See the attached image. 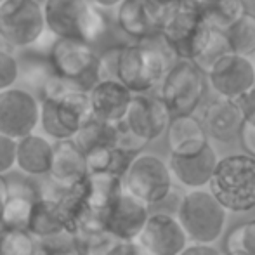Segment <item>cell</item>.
<instances>
[{
	"label": "cell",
	"mask_w": 255,
	"mask_h": 255,
	"mask_svg": "<svg viewBox=\"0 0 255 255\" xmlns=\"http://www.w3.org/2000/svg\"><path fill=\"white\" fill-rule=\"evenodd\" d=\"M240 137H242L243 148L247 149V154L255 158V127L243 122V127L240 130Z\"/></svg>",
	"instance_id": "74e56055"
},
{
	"label": "cell",
	"mask_w": 255,
	"mask_h": 255,
	"mask_svg": "<svg viewBox=\"0 0 255 255\" xmlns=\"http://www.w3.org/2000/svg\"><path fill=\"white\" fill-rule=\"evenodd\" d=\"M217 161L219 158L214 148L207 144L202 151L195 154H186V156L170 154L167 167L172 179L188 188V191H193V189H205V186H208Z\"/></svg>",
	"instance_id": "2e32d148"
},
{
	"label": "cell",
	"mask_w": 255,
	"mask_h": 255,
	"mask_svg": "<svg viewBox=\"0 0 255 255\" xmlns=\"http://www.w3.org/2000/svg\"><path fill=\"white\" fill-rule=\"evenodd\" d=\"M99 56L85 42L56 38L49 47L51 73L59 80L89 92L99 82Z\"/></svg>",
	"instance_id": "8992f818"
},
{
	"label": "cell",
	"mask_w": 255,
	"mask_h": 255,
	"mask_svg": "<svg viewBox=\"0 0 255 255\" xmlns=\"http://www.w3.org/2000/svg\"><path fill=\"white\" fill-rule=\"evenodd\" d=\"M7 195V179L0 177V229H2V221H3V202H5Z\"/></svg>",
	"instance_id": "60d3db41"
},
{
	"label": "cell",
	"mask_w": 255,
	"mask_h": 255,
	"mask_svg": "<svg viewBox=\"0 0 255 255\" xmlns=\"http://www.w3.org/2000/svg\"><path fill=\"white\" fill-rule=\"evenodd\" d=\"M254 66H255V64H254Z\"/></svg>",
	"instance_id": "f6af8a7d"
},
{
	"label": "cell",
	"mask_w": 255,
	"mask_h": 255,
	"mask_svg": "<svg viewBox=\"0 0 255 255\" xmlns=\"http://www.w3.org/2000/svg\"><path fill=\"white\" fill-rule=\"evenodd\" d=\"M179 255H222L214 245H198V243H189Z\"/></svg>",
	"instance_id": "f35d334b"
},
{
	"label": "cell",
	"mask_w": 255,
	"mask_h": 255,
	"mask_svg": "<svg viewBox=\"0 0 255 255\" xmlns=\"http://www.w3.org/2000/svg\"><path fill=\"white\" fill-rule=\"evenodd\" d=\"M89 2L101 10V9H115V7L120 5L124 0H89Z\"/></svg>",
	"instance_id": "ab89813d"
},
{
	"label": "cell",
	"mask_w": 255,
	"mask_h": 255,
	"mask_svg": "<svg viewBox=\"0 0 255 255\" xmlns=\"http://www.w3.org/2000/svg\"><path fill=\"white\" fill-rule=\"evenodd\" d=\"M202 125L205 132L215 141L231 142L238 137L243 127L242 111L231 99L217 98L205 106Z\"/></svg>",
	"instance_id": "d6986e66"
},
{
	"label": "cell",
	"mask_w": 255,
	"mask_h": 255,
	"mask_svg": "<svg viewBox=\"0 0 255 255\" xmlns=\"http://www.w3.org/2000/svg\"><path fill=\"white\" fill-rule=\"evenodd\" d=\"M40 120V101L19 87L0 92V134L14 141L35 134Z\"/></svg>",
	"instance_id": "8fae6325"
},
{
	"label": "cell",
	"mask_w": 255,
	"mask_h": 255,
	"mask_svg": "<svg viewBox=\"0 0 255 255\" xmlns=\"http://www.w3.org/2000/svg\"><path fill=\"white\" fill-rule=\"evenodd\" d=\"M117 24L127 37L135 42L158 33L146 10L144 0H124L117 7Z\"/></svg>",
	"instance_id": "cb8c5ba5"
},
{
	"label": "cell",
	"mask_w": 255,
	"mask_h": 255,
	"mask_svg": "<svg viewBox=\"0 0 255 255\" xmlns=\"http://www.w3.org/2000/svg\"><path fill=\"white\" fill-rule=\"evenodd\" d=\"M222 255H245V254H222Z\"/></svg>",
	"instance_id": "ee69618b"
},
{
	"label": "cell",
	"mask_w": 255,
	"mask_h": 255,
	"mask_svg": "<svg viewBox=\"0 0 255 255\" xmlns=\"http://www.w3.org/2000/svg\"><path fill=\"white\" fill-rule=\"evenodd\" d=\"M172 184L174 179L167 163L153 153H139L122 177L124 191L149 208L168 198Z\"/></svg>",
	"instance_id": "52a82bcc"
},
{
	"label": "cell",
	"mask_w": 255,
	"mask_h": 255,
	"mask_svg": "<svg viewBox=\"0 0 255 255\" xmlns=\"http://www.w3.org/2000/svg\"><path fill=\"white\" fill-rule=\"evenodd\" d=\"M82 153L89 154L96 149L103 148H117L118 141V124H108V122L98 120V118L91 117L80 130L75 134L71 139Z\"/></svg>",
	"instance_id": "d4e9b609"
},
{
	"label": "cell",
	"mask_w": 255,
	"mask_h": 255,
	"mask_svg": "<svg viewBox=\"0 0 255 255\" xmlns=\"http://www.w3.org/2000/svg\"><path fill=\"white\" fill-rule=\"evenodd\" d=\"M207 91L205 75L191 61H175L161 80L160 99L170 117L193 115Z\"/></svg>",
	"instance_id": "ba28073f"
},
{
	"label": "cell",
	"mask_w": 255,
	"mask_h": 255,
	"mask_svg": "<svg viewBox=\"0 0 255 255\" xmlns=\"http://www.w3.org/2000/svg\"><path fill=\"white\" fill-rule=\"evenodd\" d=\"M149 217V207L122 193L101 212L103 231L118 242H135Z\"/></svg>",
	"instance_id": "7c38bea8"
},
{
	"label": "cell",
	"mask_w": 255,
	"mask_h": 255,
	"mask_svg": "<svg viewBox=\"0 0 255 255\" xmlns=\"http://www.w3.org/2000/svg\"><path fill=\"white\" fill-rule=\"evenodd\" d=\"M144 5L154 28L160 31L181 10L184 2L182 0H144Z\"/></svg>",
	"instance_id": "1f68e13d"
},
{
	"label": "cell",
	"mask_w": 255,
	"mask_h": 255,
	"mask_svg": "<svg viewBox=\"0 0 255 255\" xmlns=\"http://www.w3.org/2000/svg\"><path fill=\"white\" fill-rule=\"evenodd\" d=\"M45 245H47V255H82L80 247L68 235H63L54 240H47Z\"/></svg>",
	"instance_id": "e575fe53"
},
{
	"label": "cell",
	"mask_w": 255,
	"mask_h": 255,
	"mask_svg": "<svg viewBox=\"0 0 255 255\" xmlns=\"http://www.w3.org/2000/svg\"><path fill=\"white\" fill-rule=\"evenodd\" d=\"M208 191L226 212L255 208V158L247 153L228 154L215 165Z\"/></svg>",
	"instance_id": "3957f363"
},
{
	"label": "cell",
	"mask_w": 255,
	"mask_h": 255,
	"mask_svg": "<svg viewBox=\"0 0 255 255\" xmlns=\"http://www.w3.org/2000/svg\"><path fill=\"white\" fill-rule=\"evenodd\" d=\"M198 10L212 30L224 33L247 12V7L243 0H208Z\"/></svg>",
	"instance_id": "83f0119b"
},
{
	"label": "cell",
	"mask_w": 255,
	"mask_h": 255,
	"mask_svg": "<svg viewBox=\"0 0 255 255\" xmlns=\"http://www.w3.org/2000/svg\"><path fill=\"white\" fill-rule=\"evenodd\" d=\"M40 120L42 135L52 142L71 141L80 127L92 117L87 92L52 75L42 85Z\"/></svg>",
	"instance_id": "6da1fadb"
},
{
	"label": "cell",
	"mask_w": 255,
	"mask_h": 255,
	"mask_svg": "<svg viewBox=\"0 0 255 255\" xmlns=\"http://www.w3.org/2000/svg\"><path fill=\"white\" fill-rule=\"evenodd\" d=\"M231 52L249 57L255 52V14L247 10L231 28L224 31Z\"/></svg>",
	"instance_id": "f1b7e54d"
},
{
	"label": "cell",
	"mask_w": 255,
	"mask_h": 255,
	"mask_svg": "<svg viewBox=\"0 0 255 255\" xmlns=\"http://www.w3.org/2000/svg\"><path fill=\"white\" fill-rule=\"evenodd\" d=\"M19 61L12 52L0 49V92L12 89L19 78Z\"/></svg>",
	"instance_id": "d6a6232c"
},
{
	"label": "cell",
	"mask_w": 255,
	"mask_h": 255,
	"mask_svg": "<svg viewBox=\"0 0 255 255\" xmlns=\"http://www.w3.org/2000/svg\"><path fill=\"white\" fill-rule=\"evenodd\" d=\"M45 30L54 38H71L91 45L106 30L104 14L89 0H44Z\"/></svg>",
	"instance_id": "277c9868"
},
{
	"label": "cell",
	"mask_w": 255,
	"mask_h": 255,
	"mask_svg": "<svg viewBox=\"0 0 255 255\" xmlns=\"http://www.w3.org/2000/svg\"><path fill=\"white\" fill-rule=\"evenodd\" d=\"M54 156V142L42 134H30L16 141V168L28 177L49 175Z\"/></svg>",
	"instance_id": "ffe728a7"
},
{
	"label": "cell",
	"mask_w": 255,
	"mask_h": 255,
	"mask_svg": "<svg viewBox=\"0 0 255 255\" xmlns=\"http://www.w3.org/2000/svg\"><path fill=\"white\" fill-rule=\"evenodd\" d=\"M212 28L203 19L198 7L184 5L160 30L161 38L177 61H193L210 38Z\"/></svg>",
	"instance_id": "30bf717a"
},
{
	"label": "cell",
	"mask_w": 255,
	"mask_h": 255,
	"mask_svg": "<svg viewBox=\"0 0 255 255\" xmlns=\"http://www.w3.org/2000/svg\"><path fill=\"white\" fill-rule=\"evenodd\" d=\"M47 33L37 0H10L0 7V38L12 49H30Z\"/></svg>",
	"instance_id": "9c48e42d"
},
{
	"label": "cell",
	"mask_w": 255,
	"mask_h": 255,
	"mask_svg": "<svg viewBox=\"0 0 255 255\" xmlns=\"http://www.w3.org/2000/svg\"><path fill=\"white\" fill-rule=\"evenodd\" d=\"M104 255H149V254L144 252L135 242H118V240H113Z\"/></svg>",
	"instance_id": "8d00e7d4"
},
{
	"label": "cell",
	"mask_w": 255,
	"mask_h": 255,
	"mask_svg": "<svg viewBox=\"0 0 255 255\" xmlns=\"http://www.w3.org/2000/svg\"><path fill=\"white\" fill-rule=\"evenodd\" d=\"M167 142L170 154L177 156L200 153L208 144L207 132L195 115L170 118L167 127Z\"/></svg>",
	"instance_id": "7402d4cb"
},
{
	"label": "cell",
	"mask_w": 255,
	"mask_h": 255,
	"mask_svg": "<svg viewBox=\"0 0 255 255\" xmlns=\"http://www.w3.org/2000/svg\"><path fill=\"white\" fill-rule=\"evenodd\" d=\"M184 3H188V5H193V7H202L205 2H208V0H182Z\"/></svg>",
	"instance_id": "b9f144b4"
},
{
	"label": "cell",
	"mask_w": 255,
	"mask_h": 255,
	"mask_svg": "<svg viewBox=\"0 0 255 255\" xmlns=\"http://www.w3.org/2000/svg\"><path fill=\"white\" fill-rule=\"evenodd\" d=\"M16 168V141L0 134V177Z\"/></svg>",
	"instance_id": "836d02e7"
},
{
	"label": "cell",
	"mask_w": 255,
	"mask_h": 255,
	"mask_svg": "<svg viewBox=\"0 0 255 255\" xmlns=\"http://www.w3.org/2000/svg\"><path fill=\"white\" fill-rule=\"evenodd\" d=\"M7 2H10V0H0V7H2L3 3H7Z\"/></svg>",
	"instance_id": "7bdbcfd3"
},
{
	"label": "cell",
	"mask_w": 255,
	"mask_h": 255,
	"mask_svg": "<svg viewBox=\"0 0 255 255\" xmlns=\"http://www.w3.org/2000/svg\"><path fill=\"white\" fill-rule=\"evenodd\" d=\"M85 202L92 212L101 215V212L108 207L118 195L124 193L122 179L110 174H89L84 181Z\"/></svg>",
	"instance_id": "484cf974"
},
{
	"label": "cell",
	"mask_w": 255,
	"mask_h": 255,
	"mask_svg": "<svg viewBox=\"0 0 255 255\" xmlns=\"http://www.w3.org/2000/svg\"><path fill=\"white\" fill-rule=\"evenodd\" d=\"M175 219L191 243L214 245L224 233L228 212L208 189H193L181 198Z\"/></svg>",
	"instance_id": "5b68a950"
},
{
	"label": "cell",
	"mask_w": 255,
	"mask_h": 255,
	"mask_svg": "<svg viewBox=\"0 0 255 255\" xmlns=\"http://www.w3.org/2000/svg\"><path fill=\"white\" fill-rule=\"evenodd\" d=\"M175 61V56L158 31L144 40L120 45L115 80L134 96L148 94L161 84Z\"/></svg>",
	"instance_id": "7a4b0ae2"
},
{
	"label": "cell",
	"mask_w": 255,
	"mask_h": 255,
	"mask_svg": "<svg viewBox=\"0 0 255 255\" xmlns=\"http://www.w3.org/2000/svg\"><path fill=\"white\" fill-rule=\"evenodd\" d=\"M228 54H231V47H229L226 35L222 33V31L212 30L207 45H205L203 51L200 52L191 63L195 64L203 75H207L208 71L212 70V66H214L221 57L228 56Z\"/></svg>",
	"instance_id": "f546056e"
},
{
	"label": "cell",
	"mask_w": 255,
	"mask_h": 255,
	"mask_svg": "<svg viewBox=\"0 0 255 255\" xmlns=\"http://www.w3.org/2000/svg\"><path fill=\"white\" fill-rule=\"evenodd\" d=\"M24 229L38 242H47V240L66 235V228H64V221L57 200L54 196H47L42 193L40 198L35 200L31 205L30 217H28Z\"/></svg>",
	"instance_id": "603a6c76"
},
{
	"label": "cell",
	"mask_w": 255,
	"mask_h": 255,
	"mask_svg": "<svg viewBox=\"0 0 255 255\" xmlns=\"http://www.w3.org/2000/svg\"><path fill=\"white\" fill-rule=\"evenodd\" d=\"M49 181L57 191L70 189L87 177V163L80 149L73 141L54 142L52 165L49 170Z\"/></svg>",
	"instance_id": "ac0fdd59"
},
{
	"label": "cell",
	"mask_w": 255,
	"mask_h": 255,
	"mask_svg": "<svg viewBox=\"0 0 255 255\" xmlns=\"http://www.w3.org/2000/svg\"><path fill=\"white\" fill-rule=\"evenodd\" d=\"M87 96L92 117L108 124H120L134 98V94L117 80H99Z\"/></svg>",
	"instance_id": "e0dca14e"
},
{
	"label": "cell",
	"mask_w": 255,
	"mask_h": 255,
	"mask_svg": "<svg viewBox=\"0 0 255 255\" xmlns=\"http://www.w3.org/2000/svg\"><path fill=\"white\" fill-rule=\"evenodd\" d=\"M135 243L149 255H179L189 245V240L175 215L156 212L149 214Z\"/></svg>",
	"instance_id": "4fadbf2b"
},
{
	"label": "cell",
	"mask_w": 255,
	"mask_h": 255,
	"mask_svg": "<svg viewBox=\"0 0 255 255\" xmlns=\"http://www.w3.org/2000/svg\"><path fill=\"white\" fill-rule=\"evenodd\" d=\"M137 154L127 153L120 148H103L85 154V163H87V175L89 174H110L117 177H124L128 165Z\"/></svg>",
	"instance_id": "4316f807"
},
{
	"label": "cell",
	"mask_w": 255,
	"mask_h": 255,
	"mask_svg": "<svg viewBox=\"0 0 255 255\" xmlns=\"http://www.w3.org/2000/svg\"><path fill=\"white\" fill-rule=\"evenodd\" d=\"M208 80L221 98L236 101L255 85V66L249 57L228 54L208 71Z\"/></svg>",
	"instance_id": "9a60e30c"
},
{
	"label": "cell",
	"mask_w": 255,
	"mask_h": 255,
	"mask_svg": "<svg viewBox=\"0 0 255 255\" xmlns=\"http://www.w3.org/2000/svg\"><path fill=\"white\" fill-rule=\"evenodd\" d=\"M226 254L255 255V219L231 229L226 238Z\"/></svg>",
	"instance_id": "4dcf8cb0"
},
{
	"label": "cell",
	"mask_w": 255,
	"mask_h": 255,
	"mask_svg": "<svg viewBox=\"0 0 255 255\" xmlns=\"http://www.w3.org/2000/svg\"><path fill=\"white\" fill-rule=\"evenodd\" d=\"M170 118V113L160 96L139 94L132 98L127 115L122 122L135 137L148 144L167 132Z\"/></svg>",
	"instance_id": "5bb4252c"
},
{
	"label": "cell",
	"mask_w": 255,
	"mask_h": 255,
	"mask_svg": "<svg viewBox=\"0 0 255 255\" xmlns=\"http://www.w3.org/2000/svg\"><path fill=\"white\" fill-rule=\"evenodd\" d=\"M42 196L40 189L35 182L24 181V179H14L7 181V195L3 202V221L2 228H26L28 217H30L31 205L35 200Z\"/></svg>",
	"instance_id": "44dd1931"
},
{
	"label": "cell",
	"mask_w": 255,
	"mask_h": 255,
	"mask_svg": "<svg viewBox=\"0 0 255 255\" xmlns=\"http://www.w3.org/2000/svg\"><path fill=\"white\" fill-rule=\"evenodd\" d=\"M235 103L238 104L240 111H242L243 122L255 127V85L250 89L249 92H245L243 96H240Z\"/></svg>",
	"instance_id": "d590c367"
}]
</instances>
